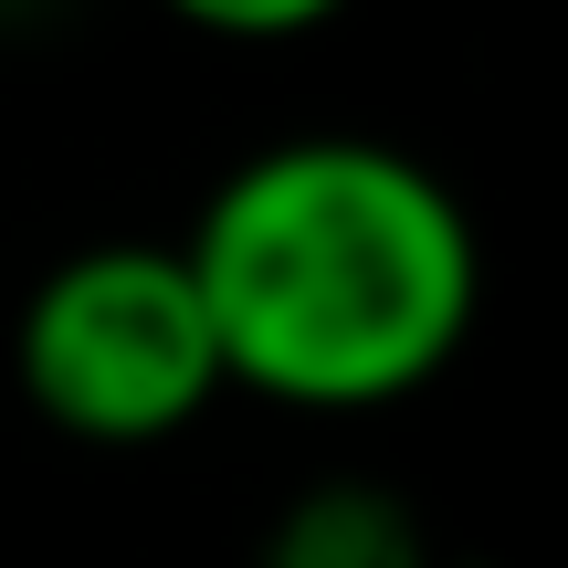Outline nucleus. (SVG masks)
Masks as SVG:
<instances>
[{
	"instance_id": "7ed1b4c3",
	"label": "nucleus",
	"mask_w": 568,
	"mask_h": 568,
	"mask_svg": "<svg viewBox=\"0 0 568 568\" xmlns=\"http://www.w3.org/2000/svg\"><path fill=\"white\" fill-rule=\"evenodd\" d=\"M337 11L347 0H169V21H190V32H211V42H305Z\"/></svg>"
},
{
	"instance_id": "f257e3e1",
	"label": "nucleus",
	"mask_w": 568,
	"mask_h": 568,
	"mask_svg": "<svg viewBox=\"0 0 568 568\" xmlns=\"http://www.w3.org/2000/svg\"><path fill=\"white\" fill-rule=\"evenodd\" d=\"M222 389L284 410H389L474 337L485 243L422 159L379 138L253 148L180 243Z\"/></svg>"
},
{
	"instance_id": "f03ea898",
	"label": "nucleus",
	"mask_w": 568,
	"mask_h": 568,
	"mask_svg": "<svg viewBox=\"0 0 568 568\" xmlns=\"http://www.w3.org/2000/svg\"><path fill=\"white\" fill-rule=\"evenodd\" d=\"M11 379L63 443L138 453L222 400V347L180 243H84L21 295Z\"/></svg>"
}]
</instances>
